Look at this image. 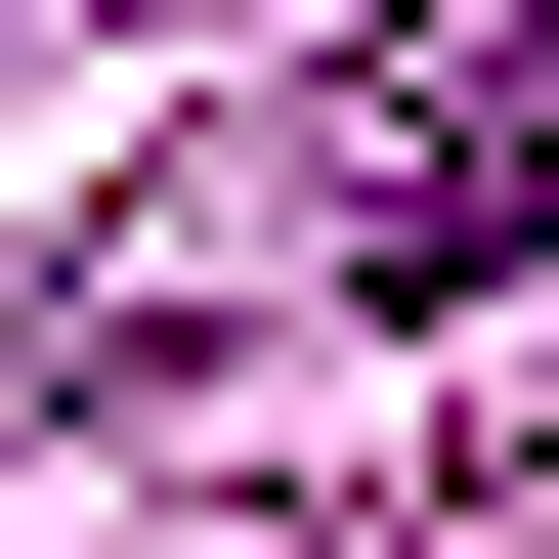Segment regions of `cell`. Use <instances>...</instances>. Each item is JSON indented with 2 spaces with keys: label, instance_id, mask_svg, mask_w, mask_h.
Instances as JSON below:
<instances>
[{
  "label": "cell",
  "instance_id": "6da1fadb",
  "mask_svg": "<svg viewBox=\"0 0 559 559\" xmlns=\"http://www.w3.org/2000/svg\"><path fill=\"white\" fill-rule=\"evenodd\" d=\"M516 215H559V0H430L345 130V301H516Z\"/></svg>",
  "mask_w": 559,
  "mask_h": 559
}]
</instances>
